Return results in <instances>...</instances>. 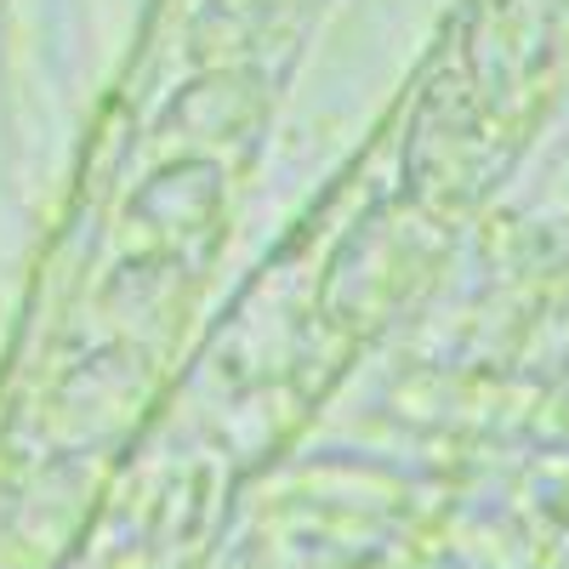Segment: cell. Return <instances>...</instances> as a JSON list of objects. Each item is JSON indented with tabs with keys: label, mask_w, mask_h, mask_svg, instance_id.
<instances>
[{
	"label": "cell",
	"mask_w": 569,
	"mask_h": 569,
	"mask_svg": "<svg viewBox=\"0 0 569 569\" xmlns=\"http://www.w3.org/2000/svg\"><path fill=\"white\" fill-rule=\"evenodd\" d=\"M217 217H222V166L211 160H177L142 182V194L131 200V233L166 257H188L200 240H211Z\"/></svg>",
	"instance_id": "obj_1"
}]
</instances>
